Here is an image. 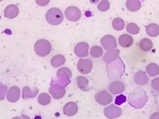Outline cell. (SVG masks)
Here are the masks:
<instances>
[{
  "label": "cell",
  "instance_id": "6da1fadb",
  "mask_svg": "<svg viewBox=\"0 0 159 119\" xmlns=\"http://www.w3.org/2000/svg\"><path fill=\"white\" fill-rule=\"evenodd\" d=\"M47 22L52 25H57L61 23L64 20L62 11L57 8L49 9L45 15Z\"/></svg>",
  "mask_w": 159,
  "mask_h": 119
},
{
  "label": "cell",
  "instance_id": "7a4b0ae2",
  "mask_svg": "<svg viewBox=\"0 0 159 119\" xmlns=\"http://www.w3.org/2000/svg\"><path fill=\"white\" fill-rule=\"evenodd\" d=\"M34 49L37 55L43 57L50 54L52 50V45L46 39H39L34 44Z\"/></svg>",
  "mask_w": 159,
  "mask_h": 119
},
{
  "label": "cell",
  "instance_id": "3957f363",
  "mask_svg": "<svg viewBox=\"0 0 159 119\" xmlns=\"http://www.w3.org/2000/svg\"><path fill=\"white\" fill-rule=\"evenodd\" d=\"M82 13L80 9L74 6L68 7L65 10V17L69 21L77 22L80 19Z\"/></svg>",
  "mask_w": 159,
  "mask_h": 119
},
{
  "label": "cell",
  "instance_id": "277c9868",
  "mask_svg": "<svg viewBox=\"0 0 159 119\" xmlns=\"http://www.w3.org/2000/svg\"><path fill=\"white\" fill-rule=\"evenodd\" d=\"M93 69V63L90 59H80L77 63V70L82 74L90 73Z\"/></svg>",
  "mask_w": 159,
  "mask_h": 119
},
{
  "label": "cell",
  "instance_id": "5b68a950",
  "mask_svg": "<svg viewBox=\"0 0 159 119\" xmlns=\"http://www.w3.org/2000/svg\"><path fill=\"white\" fill-rule=\"evenodd\" d=\"M49 92L54 99L60 100L66 94V89L62 85L53 84L49 89Z\"/></svg>",
  "mask_w": 159,
  "mask_h": 119
},
{
  "label": "cell",
  "instance_id": "8992f818",
  "mask_svg": "<svg viewBox=\"0 0 159 119\" xmlns=\"http://www.w3.org/2000/svg\"><path fill=\"white\" fill-rule=\"evenodd\" d=\"M95 100L102 106H107L113 101L112 96L107 91H101L96 94Z\"/></svg>",
  "mask_w": 159,
  "mask_h": 119
},
{
  "label": "cell",
  "instance_id": "52a82bcc",
  "mask_svg": "<svg viewBox=\"0 0 159 119\" xmlns=\"http://www.w3.org/2000/svg\"><path fill=\"white\" fill-rule=\"evenodd\" d=\"M101 44L104 49L109 51L117 47L116 39L112 35H106L101 39Z\"/></svg>",
  "mask_w": 159,
  "mask_h": 119
},
{
  "label": "cell",
  "instance_id": "ba28073f",
  "mask_svg": "<svg viewBox=\"0 0 159 119\" xmlns=\"http://www.w3.org/2000/svg\"><path fill=\"white\" fill-rule=\"evenodd\" d=\"M104 115L108 118H116L122 115V109L115 104H111L104 110Z\"/></svg>",
  "mask_w": 159,
  "mask_h": 119
},
{
  "label": "cell",
  "instance_id": "9c48e42d",
  "mask_svg": "<svg viewBox=\"0 0 159 119\" xmlns=\"http://www.w3.org/2000/svg\"><path fill=\"white\" fill-rule=\"evenodd\" d=\"M89 45L85 42L78 43L75 47V53L76 57L79 58H85L89 55Z\"/></svg>",
  "mask_w": 159,
  "mask_h": 119
},
{
  "label": "cell",
  "instance_id": "30bf717a",
  "mask_svg": "<svg viewBox=\"0 0 159 119\" xmlns=\"http://www.w3.org/2000/svg\"><path fill=\"white\" fill-rule=\"evenodd\" d=\"M20 96V90L17 86H12L9 89L7 93V99L9 102H17Z\"/></svg>",
  "mask_w": 159,
  "mask_h": 119
},
{
  "label": "cell",
  "instance_id": "8fae6325",
  "mask_svg": "<svg viewBox=\"0 0 159 119\" xmlns=\"http://www.w3.org/2000/svg\"><path fill=\"white\" fill-rule=\"evenodd\" d=\"M125 88L124 84L119 81H113L109 86V91L113 95H119L125 91Z\"/></svg>",
  "mask_w": 159,
  "mask_h": 119
},
{
  "label": "cell",
  "instance_id": "7c38bea8",
  "mask_svg": "<svg viewBox=\"0 0 159 119\" xmlns=\"http://www.w3.org/2000/svg\"><path fill=\"white\" fill-rule=\"evenodd\" d=\"M78 107L76 103L74 102H69L66 103L63 108V113L68 117H72L76 115L78 112Z\"/></svg>",
  "mask_w": 159,
  "mask_h": 119
},
{
  "label": "cell",
  "instance_id": "4fadbf2b",
  "mask_svg": "<svg viewBox=\"0 0 159 119\" xmlns=\"http://www.w3.org/2000/svg\"><path fill=\"white\" fill-rule=\"evenodd\" d=\"M120 55V50L118 49H113L108 51L104 54L102 60L107 63H110L114 62Z\"/></svg>",
  "mask_w": 159,
  "mask_h": 119
},
{
  "label": "cell",
  "instance_id": "5bb4252c",
  "mask_svg": "<svg viewBox=\"0 0 159 119\" xmlns=\"http://www.w3.org/2000/svg\"><path fill=\"white\" fill-rule=\"evenodd\" d=\"M19 13L18 7L15 5H10L7 6L4 11L5 17L9 19H15L17 17Z\"/></svg>",
  "mask_w": 159,
  "mask_h": 119
},
{
  "label": "cell",
  "instance_id": "9a60e30c",
  "mask_svg": "<svg viewBox=\"0 0 159 119\" xmlns=\"http://www.w3.org/2000/svg\"><path fill=\"white\" fill-rule=\"evenodd\" d=\"M134 43V39L131 36L124 34L118 37V43L122 48H127L131 46Z\"/></svg>",
  "mask_w": 159,
  "mask_h": 119
},
{
  "label": "cell",
  "instance_id": "2e32d148",
  "mask_svg": "<svg viewBox=\"0 0 159 119\" xmlns=\"http://www.w3.org/2000/svg\"><path fill=\"white\" fill-rule=\"evenodd\" d=\"M134 82L139 86H144L148 82L149 79L147 74L142 70H139L134 75Z\"/></svg>",
  "mask_w": 159,
  "mask_h": 119
},
{
  "label": "cell",
  "instance_id": "e0dca14e",
  "mask_svg": "<svg viewBox=\"0 0 159 119\" xmlns=\"http://www.w3.org/2000/svg\"><path fill=\"white\" fill-rule=\"evenodd\" d=\"M127 9L132 12H135L141 8V3L139 0H127Z\"/></svg>",
  "mask_w": 159,
  "mask_h": 119
},
{
  "label": "cell",
  "instance_id": "ac0fdd59",
  "mask_svg": "<svg viewBox=\"0 0 159 119\" xmlns=\"http://www.w3.org/2000/svg\"><path fill=\"white\" fill-rule=\"evenodd\" d=\"M66 62V58L62 55H56L52 57L50 61L51 65L54 68H58Z\"/></svg>",
  "mask_w": 159,
  "mask_h": 119
},
{
  "label": "cell",
  "instance_id": "d6986e66",
  "mask_svg": "<svg viewBox=\"0 0 159 119\" xmlns=\"http://www.w3.org/2000/svg\"><path fill=\"white\" fill-rule=\"evenodd\" d=\"M77 85L80 89L84 91H88L90 90L89 87V80L87 77L84 76H78L76 78Z\"/></svg>",
  "mask_w": 159,
  "mask_h": 119
},
{
  "label": "cell",
  "instance_id": "ffe728a7",
  "mask_svg": "<svg viewBox=\"0 0 159 119\" xmlns=\"http://www.w3.org/2000/svg\"><path fill=\"white\" fill-rule=\"evenodd\" d=\"M146 32L150 37H157L159 35V25L157 23H150L147 27Z\"/></svg>",
  "mask_w": 159,
  "mask_h": 119
},
{
  "label": "cell",
  "instance_id": "44dd1931",
  "mask_svg": "<svg viewBox=\"0 0 159 119\" xmlns=\"http://www.w3.org/2000/svg\"><path fill=\"white\" fill-rule=\"evenodd\" d=\"M146 71L150 77L157 76L159 74V66L155 63H151L147 66Z\"/></svg>",
  "mask_w": 159,
  "mask_h": 119
},
{
  "label": "cell",
  "instance_id": "7402d4cb",
  "mask_svg": "<svg viewBox=\"0 0 159 119\" xmlns=\"http://www.w3.org/2000/svg\"><path fill=\"white\" fill-rule=\"evenodd\" d=\"M139 48L143 51L148 52L153 48V43L150 39L144 38L139 42Z\"/></svg>",
  "mask_w": 159,
  "mask_h": 119
},
{
  "label": "cell",
  "instance_id": "603a6c76",
  "mask_svg": "<svg viewBox=\"0 0 159 119\" xmlns=\"http://www.w3.org/2000/svg\"><path fill=\"white\" fill-rule=\"evenodd\" d=\"M90 54L92 57L94 58H99L101 57L103 55V49L101 47L99 46H93L90 49Z\"/></svg>",
  "mask_w": 159,
  "mask_h": 119
},
{
  "label": "cell",
  "instance_id": "cb8c5ba5",
  "mask_svg": "<svg viewBox=\"0 0 159 119\" xmlns=\"http://www.w3.org/2000/svg\"><path fill=\"white\" fill-rule=\"evenodd\" d=\"M112 26L115 30L120 31L125 27V22L120 18H115L112 21Z\"/></svg>",
  "mask_w": 159,
  "mask_h": 119
},
{
  "label": "cell",
  "instance_id": "d4e9b609",
  "mask_svg": "<svg viewBox=\"0 0 159 119\" xmlns=\"http://www.w3.org/2000/svg\"><path fill=\"white\" fill-rule=\"evenodd\" d=\"M38 101L40 104L43 106H46L50 103L51 98L49 96V95H48L47 93H45V92H43V93H42L39 95L38 98Z\"/></svg>",
  "mask_w": 159,
  "mask_h": 119
},
{
  "label": "cell",
  "instance_id": "484cf974",
  "mask_svg": "<svg viewBox=\"0 0 159 119\" xmlns=\"http://www.w3.org/2000/svg\"><path fill=\"white\" fill-rule=\"evenodd\" d=\"M126 29L129 34L134 35L139 34L140 31V28H139V26L134 23H128L126 26Z\"/></svg>",
  "mask_w": 159,
  "mask_h": 119
},
{
  "label": "cell",
  "instance_id": "4316f807",
  "mask_svg": "<svg viewBox=\"0 0 159 119\" xmlns=\"http://www.w3.org/2000/svg\"><path fill=\"white\" fill-rule=\"evenodd\" d=\"M110 4L108 0H102V1L98 4V9L101 11H107L110 9Z\"/></svg>",
  "mask_w": 159,
  "mask_h": 119
},
{
  "label": "cell",
  "instance_id": "83f0119b",
  "mask_svg": "<svg viewBox=\"0 0 159 119\" xmlns=\"http://www.w3.org/2000/svg\"><path fill=\"white\" fill-rule=\"evenodd\" d=\"M57 75L59 77H62L63 76H66L70 79L71 77V72L69 69L66 68V67H64V68L60 69L57 71Z\"/></svg>",
  "mask_w": 159,
  "mask_h": 119
},
{
  "label": "cell",
  "instance_id": "f1b7e54d",
  "mask_svg": "<svg viewBox=\"0 0 159 119\" xmlns=\"http://www.w3.org/2000/svg\"><path fill=\"white\" fill-rule=\"evenodd\" d=\"M31 89L28 87V86H25L23 88V98L24 99H27L28 98H33L36 96L35 95L31 94Z\"/></svg>",
  "mask_w": 159,
  "mask_h": 119
},
{
  "label": "cell",
  "instance_id": "f546056e",
  "mask_svg": "<svg viewBox=\"0 0 159 119\" xmlns=\"http://www.w3.org/2000/svg\"><path fill=\"white\" fill-rule=\"evenodd\" d=\"M126 101V97L124 95H120L116 98L115 103L118 105H120Z\"/></svg>",
  "mask_w": 159,
  "mask_h": 119
},
{
  "label": "cell",
  "instance_id": "4dcf8cb0",
  "mask_svg": "<svg viewBox=\"0 0 159 119\" xmlns=\"http://www.w3.org/2000/svg\"><path fill=\"white\" fill-rule=\"evenodd\" d=\"M152 87L157 91H159V77L155 78L152 81Z\"/></svg>",
  "mask_w": 159,
  "mask_h": 119
},
{
  "label": "cell",
  "instance_id": "1f68e13d",
  "mask_svg": "<svg viewBox=\"0 0 159 119\" xmlns=\"http://www.w3.org/2000/svg\"><path fill=\"white\" fill-rule=\"evenodd\" d=\"M50 0H35L36 4L40 6H46L48 5Z\"/></svg>",
  "mask_w": 159,
  "mask_h": 119
},
{
  "label": "cell",
  "instance_id": "d6a6232c",
  "mask_svg": "<svg viewBox=\"0 0 159 119\" xmlns=\"http://www.w3.org/2000/svg\"><path fill=\"white\" fill-rule=\"evenodd\" d=\"M150 118L151 119H154V118H159V112H155L153 113L151 117H150Z\"/></svg>",
  "mask_w": 159,
  "mask_h": 119
},
{
  "label": "cell",
  "instance_id": "836d02e7",
  "mask_svg": "<svg viewBox=\"0 0 159 119\" xmlns=\"http://www.w3.org/2000/svg\"><path fill=\"white\" fill-rule=\"evenodd\" d=\"M99 1H100V0H90V2L92 4H96Z\"/></svg>",
  "mask_w": 159,
  "mask_h": 119
},
{
  "label": "cell",
  "instance_id": "e575fe53",
  "mask_svg": "<svg viewBox=\"0 0 159 119\" xmlns=\"http://www.w3.org/2000/svg\"><path fill=\"white\" fill-rule=\"evenodd\" d=\"M2 1H3V0H0V2H2Z\"/></svg>",
  "mask_w": 159,
  "mask_h": 119
}]
</instances>
